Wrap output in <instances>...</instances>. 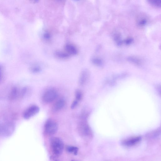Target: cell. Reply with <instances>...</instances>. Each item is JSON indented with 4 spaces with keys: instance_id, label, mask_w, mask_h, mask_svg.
<instances>
[{
    "instance_id": "3957f363",
    "label": "cell",
    "mask_w": 161,
    "mask_h": 161,
    "mask_svg": "<svg viewBox=\"0 0 161 161\" xmlns=\"http://www.w3.org/2000/svg\"><path fill=\"white\" fill-rule=\"evenodd\" d=\"M78 131L82 138L85 139L92 137V132L90 126L86 122H81L78 125Z\"/></svg>"
},
{
    "instance_id": "2e32d148",
    "label": "cell",
    "mask_w": 161,
    "mask_h": 161,
    "mask_svg": "<svg viewBox=\"0 0 161 161\" xmlns=\"http://www.w3.org/2000/svg\"><path fill=\"white\" fill-rule=\"evenodd\" d=\"M30 70L32 72L37 73L41 71V68L38 66H34L30 68Z\"/></svg>"
},
{
    "instance_id": "7c38bea8",
    "label": "cell",
    "mask_w": 161,
    "mask_h": 161,
    "mask_svg": "<svg viewBox=\"0 0 161 161\" xmlns=\"http://www.w3.org/2000/svg\"><path fill=\"white\" fill-rule=\"evenodd\" d=\"M79 150V148L74 146H67L66 148V150L67 152L75 155H77Z\"/></svg>"
},
{
    "instance_id": "ac0fdd59",
    "label": "cell",
    "mask_w": 161,
    "mask_h": 161,
    "mask_svg": "<svg viewBox=\"0 0 161 161\" xmlns=\"http://www.w3.org/2000/svg\"><path fill=\"white\" fill-rule=\"evenodd\" d=\"M147 20L145 18H142L140 19L138 22L139 25L140 26H143L147 23Z\"/></svg>"
},
{
    "instance_id": "e0dca14e",
    "label": "cell",
    "mask_w": 161,
    "mask_h": 161,
    "mask_svg": "<svg viewBox=\"0 0 161 161\" xmlns=\"http://www.w3.org/2000/svg\"><path fill=\"white\" fill-rule=\"evenodd\" d=\"M4 79V71L2 67L0 65V84L2 82Z\"/></svg>"
},
{
    "instance_id": "ffe728a7",
    "label": "cell",
    "mask_w": 161,
    "mask_h": 161,
    "mask_svg": "<svg viewBox=\"0 0 161 161\" xmlns=\"http://www.w3.org/2000/svg\"><path fill=\"white\" fill-rule=\"evenodd\" d=\"M79 101H77L76 100H75L73 102L71 105V109H74L79 104Z\"/></svg>"
},
{
    "instance_id": "5b68a950",
    "label": "cell",
    "mask_w": 161,
    "mask_h": 161,
    "mask_svg": "<svg viewBox=\"0 0 161 161\" xmlns=\"http://www.w3.org/2000/svg\"><path fill=\"white\" fill-rule=\"evenodd\" d=\"M58 96L57 91L54 89H51L46 91L44 94L43 99L46 103H51L54 101Z\"/></svg>"
},
{
    "instance_id": "603a6c76",
    "label": "cell",
    "mask_w": 161,
    "mask_h": 161,
    "mask_svg": "<svg viewBox=\"0 0 161 161\" xmlns=\"http://www.w3.org/2000/svg\"><path fill=\"white\" fill-rule=\"evenodd\" d=\"M131 39H128V40H126V43L129 44L131 43Z\"/></svg>"
},
{
    "instance_id": "30bf717a",
    "label": "cell",
    "mask_w": 161,
    "mask_h": 161,
    "mask_svg": "<svg viewBox=\"0 0 161 161\" xmlns=\"http://www.w3.org/2000/svg\"><path fill=\"white\" fill-rule=\"evenodd\" d=\"M65 50L66 53L69 55H76L78 53L77 48L74 45L69 44L66 45Z\"/></svg>"
},
{
    "instance_id": "8992f818",
    "label": "cell",
    "mask_w": 161,
    "mask_h": 161,
    "mask_svg": "<svg viewBox=\"0 0 161 161\" xmlns=\"http://www.w3.org/2000/svg\"><path fill=\"white\" fill-rule=\"evenodd\" d=\"M40 110V108L38 106L35 105H32L28 107L24 112L23 118L26 120L30 119L38 114Z\"/></svg>"
},
{
    "instance_id": "52a82bcc",
    "label": "cell",
    "mask_w": 161,
    "mask_h": 161,
    "mask_svg": "<svg viewBox=\"0 0 161 161\" xmlns=\"http://www.w3.org/2000/svg\"><path fill=\"white\" fill-rule=\"evenodd\" d=\"M9 97L11 100H15L18 98H23L22 88L19 89L16 87H13L10 92Z\"/></svg>"
},
{
    "instance_id": "44dd1931",
    "label": "cell",
    "mask_w": 161,
    "mask_h": 161,
    "mask_svg": "<svg viewBox=\"0 0 161 161\" xmlns=\"http://www.w3.org/2000/svg\"><path fill=\"white\" fill-rule=\"evenodd\" d=\"M43 37L45 40H49L51 38V35L50 33L48 32H45L43 34Z\"/></svg>"
},
{
    "instance_id": "9c48e42d",
    "label": "cell",
    "mask_w": 161,
    "mask_h": 161,
    "mask_svg": "<svg viewBox=\"0 0 161 161\" xmlns=\"http://www.w3.org/2000/svg\"><path fill=\"white\" fill-rule=\"evenodd\" d=\"M89 77L88 71L84 70L82 71L79 77V83L80 85L83 86L86 83Z\"/></svg>"
},
{
    "instance_id": "7402d4cb",
    "label": "cell",
    "mask_w": 161,
    "mask_h": 161,
    "mask_svg": "<svg viewBox=\"0 0 161 161\" xmlns=\"http://www.w3.org/2000/svg\"><path fill=\"white\" fill-rule=\"evenodd\" d=\"M29 1L33 3H36L38 2L40 0H29Z\"/></svg>"
},
{
    "instance_id": "9a60e30c",
    "label": "cell",
    "mask_w": 161,
    "mask_h": 161,
    "mask_svg": "<svg viewBox=\"0 0 161 161\" xmlns=\"http://www.w3.org/2000/svg\"><path fill=\"white\" fill-rule=\"evenodd\" d=\"M82 95L81 91L79 90H77L75 92L76 100L80 101L82 99Z\"/></svg>"
},
{
    "instance_id": "cb8c5ba5",
    "label": "cell",
    "mask_w": 161,
    "mask_h": 161,
    "mask_svg": "<svg viewBox=\"0 0 161 161\" xmlns=\"http://www.w3.org/2000/svg\"><path fill=\"white\" fill-rule=\"evenodd\" d=\"M75 1H79V0H75Z\"/></svg>"
},
{
    "instance_id": "277c9868",
    "label": "cell",
    "mask_w": 161,
    "mask_h": 161,
    "mask_svg": "<svg viewBox=\"0 0 161 161\" xmlns=\"http://www.w3.org/2000/svg\"><path fill=\"white\" fill-rule=\"evenodd\" d=\"M45 131L48 135L55 134L58 129V125L56 122L52 119L48 120L45 125Z\"/></svg>"
},
{
    "instance_id": "4fadbf2b",
    "label": "cell",
    "mask_w": 161,
    "mask_h": 161,
    "mask_svg": "<svg viewBox=\"0 0 161 161\" xmlns=\"http://www.w3.org/2000/svg\"><path fill=\"white\" fill-rule=\"evenodd\" d=\"M55 55L57 57L63 59L67 58L70 56L66 52L60 51H56L55 53Z\"/></svg>"
},
{
    "instance_id": "ba28073f",
    "label": "cell",
    "mask_w": 161,
    "mask_h": 161,
    "mask_svg": "<svg viewBox=\"0 0 161 161\" xmlns=\"http://www.w3.org/2000/svg\"><path fill=\"white\" fill-rule=\"evenodd\" d=\"M141 139L140 136L131 138L123 140L122 142V144L126 147H131L139 143Z\"/></svg>"
},
{
    "instance_id": "d6986e66",
    "label": "cell",
    "mask_w": 161,
    "mask_h": 161,
    "mask_svg": "<svg viewBox=\"0 0 161 161\" xmlns=\"http://www.w3.org/2000/svg\"><path fill=\"white\" fill-rule=\"evenodd\" d=\"M92 62L94 64L96 65H100L101 64L102 62L101 61L98 59V58H94L92 60Z\"/></svg>"
},
{
    "instance_id": "7a4b0ae2",
    "label": "cell",
    "mask_w": 161,
    "mask_h": 161,
    "mask_svg": "<svg viewBox=\"0 0 161 161\" xmlns=\"http://www.w3.org/2000/svg\"><path fill=\"white\" fill-rule=\"evenodd\" d=\"M15 129V125L12 122H6L0 124V136L7 137L11 136Z\"/></svg>"
},
{
    "instance_id": "6da1fadb",
    "label": "cell",
    "mask_w": 161,
    "mask_h": 161,
    "mask_svg": "<svg viewBox=\"0 0 161 161\" xmlns=\"http://www.w3.org/2000/svg\"><path fill=\"white\" fill-rule=\"evenodd\" d=\"M51 146L55 157H58L62 155L64 150V145L60 139L57 137L53 138L51 141Z\"/></svg>"
},
{
    "instance_id": "5bb4252c",
    "label": "cell",
    "mask_w": 161,
    "mask_h": 161,
    "mask_svg": "<svg viewBox=\"0 0 161 161\" xmlns=\"http://www.w3.org/2000/svg\"><path fill=\"white\" fill-rule=\"evenodd\" d=\"M151 4L155 6L160 7L161 4V0H147Z\"/></svg>"
},
{
    "instance_id": "8fae6325",
    "label": "cell",
    "mask_w": 161,
    "mask_h": 161,
    "mask_svg": "<svg viewBox=\"0 0 161 161\" xmlns=\"http://www.w3.org/2000/svg\"><path fill=\"white\" fill-rule=\"evenodd\" d=\"M66 104L65 100L60 99L57 100L53 106V110L55 111H59L64 108Z\"/></svg>"
}]
</instances>
